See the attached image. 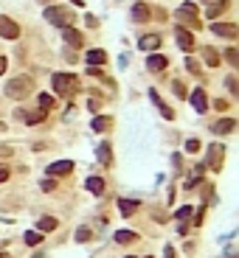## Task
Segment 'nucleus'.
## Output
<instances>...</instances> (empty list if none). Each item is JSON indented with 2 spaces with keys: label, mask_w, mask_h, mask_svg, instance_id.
<instances>
[{
  "label": "nucleus",
  "mask_w": 239,
  "mask_h": 258,
  "mask_svg": "<svg viewBox=\"0 0 239 258\" xmlns=\"http://www.w3.org/2000/svg\"><path fill=\"white\" fill-rule=\"evenodd\" d=\"M45 20H48V23H54V26L68 28L70 23H73V11L62 9V6H51V9H45Z\"/></svg>",
  "instance_id": "3"
},
{
  "label": "nucleus",
  "mask_w": 239,
  "mask_h": 258,
  "mask_svg": "<svg viewBox=\"0 0 239 258\" xmlns=\"http://www.w3.org/2000/svg\"><path fill=\"white\" fill-rule=\"evenodd\" d=\"M57 219H54V216H43V219H40V222H37V230H54V227H57Z\"/></svg>",
  "instance_id": "22"
},
{
  "label": "nucleus",
  "mask_w": 239,
  "mask_h": 258,
  "mask_svg": "<svg viewBox=\"0 0 239 258\" xmlns=\"http://www.w3.org/2000/svg\"><path fill=\"white\" fill-rule=\"evenodd\" d=\"M99 160H102L104 166L110 163V146H107V143H102V146H99Z\"/></svg>",
  "instance_id": "26"
},
{
  "label": "nucleus",
  "mask_w": 239,
  "mask_h": 258,
  "mask_svg": "<svg viewBox=\"0 0 239 258\" xmlns=\"http://www.w3.org/2000/svg\"><path fill=\"white\" fill-rule=\"evenodd\" d=\"M225 53H228V62L237 68V65H239V51H234V48H231V51H225Z\"/></svg>",
  "instance_id": "30"
},
{
  "label": "nucleus",
  "mask_w": 239,
  "mask_h": 258,
  "mask_svg": "<svg viewBox=\"0 0 239 258\" xmlns=\"http://www.w3.org/2000/svg\"><path fill=\"white\" fill-rule=\"evenodd\" d=\"M188 101H191V107H194L197 112H205V110H208V101H205V93H203V90H194V93L188 95Z\"/></svg>",
  "instance_id": "13"
},
{
  "label": "nucleus",
  "mask_w": 239,
  "mask_h": 258,
  "mask_svg": "<svg viewBox=\"0 0 239 258\" xmlns=\"http://www.w3.org/2000/svg\"><path fill=\"white\" fill-rule=\"evenodd\" d=\"M54 90L60 95H73L79 90V79L73 73H57L54 76Z\"/></svg>",
  "instance_id": "2"
},
{
  "label": "nucleus",
  "mask_w": 239,
  "mask_h": 258,
  "mask_svg": "<svg viewBox=\"0 0 239 258\" xmlns=\"http://www.w3.org/2000/svg\"><path fill=\"white\" fill-rule=\"evenodd\" d=\"M6 65H9V62H6V59H3V56H0V76L6 73Z\"/></svg>",
  "instance_id": "37"
},
{
  "label": "nucleus",
  "mask_w": 239,
  "mask_h": 258,
  "mask_svg": "<svg viewBox=\"0 0 239 258\" xmlns=\"http://www.w3.org/2000/svg\"><path fill=\"white\" fill-rule=\"evenodd\" d=\"M175 93H178V95H180V98H183V95H186V87L180 85V82H175Z\"/></svg>",
  "instance_id": "33"
},
{
  "label": "nucleus",
  "mask_w": 239,
  "mask_h": 258,
  "mask_svg": "<svg viewBox=\"0 0 239 258\" xmlns=\"http://www.w3.org/2000/svg\"><path fill=\"white\" fill-rule=\"evenodd\" d=\"M197 149H200V140H197V138H191V140H186V152H188V155H194Z\"/></svg>",
  "instance_id": "29"
},
{
  "label": "nucleus",
  "mask_w": 239,
  "mask_h": 258,
  "mask_svg": "<svg viewBox=\"0 0 239 258\" xmlns=\"http://www.w3.org/2000/svg\"><path fill=\"white\" fill-rule=\"evenodd\" d=\"M203 56H205V65H208V68H217V65H220V53L214 51V48H203Z\"/></svg>",
  "instance_id": "21"
},
{
  "label": "nucleus",
  "mask_w": 239,
  "mask_h": 258,
  "mask_svg": "<svg viewBox=\"0 0 239 258\" xmlns=\"http://www.w3.org/2000/svg\"><path fill=\"white\" fill-rule=\"evenodd\" d=\"M76 239L79 241H87V239H90V230H87V227H79V230H76Z\"/></svg>",
  "instance_id": "31"
},
{
  "label": "nucleus",
  "mask_w": 239,
  "mask_h": 258,
  "mask_svg": "<svg viewBox=\"0 0 239 258\" xmlns=\"http://www.w3.org/2000/svg\"><path fill=\"white\" fill-rule=\"evenodd\" d=\"M149 14H152V11H149L146 3H135V6H132V20H135V23H146Z\"/></svg>",
  "instance_id": "15"
},
{
  "label": "nucleus",
  "mask_w": 239,
  "mask_h": 258,
  "mask_svg": "<svg viewBox=\"0 0 239 258\" xmlns=\"http://www.w3.org/2000/svg\"><path fill=\"white\" fill-rule=\"evenodd\" d=\"M138 236L132 230H119L116 233V241H119V244H129V241H135Z\"/></svg>",
  "instance_id": "23"
},
{
  "label": "nucleus",
  "mask_w": 239,
  "mask_h": 258,
  "mask_svg": "<svg viewBox=\"0 0 239 258\" xmlns=\"http://www.w3.org/2000/svg\"><path fill=\"white\" fill-rule=\"evenodd\" d=\"M178 45L183 48V51H194V34H191L188 28H183V26L178 28Z\"/></svg>",
  "instance_id": "10"
},
{
  "label": "nucleus",
  "mask_w": 239,
  "mask_h": 258,
  "mask_svg": "<svg viewBox=\"0 0 239 258\" xmlns=\"http://www.w3.org/2000/svg\"><path fill=\"white\" fill-rule=\"evenodd\" d=\"M211 31H214L217 37H225V40H234V37L239 34V28L234 26V23H214Z\"/></svg>",
  "instance_id": "8"
},
{
  "label": "nucleus",
  "mask_w": 239,
  "mask_h": 258,
  "mask_svg": "<svg viewBox=\"0 0 239 258\" xmlns=\"http://www.w3.org/2000/svg\"><path fill=\"white\" fill-rule=\"evenodd\" d=\"M178 20H183V23H186L188 28H200V20H197V6L194 3H183V6H180L178 9Z\"/></svg>",
  "instance_id": "4"
},
{
  "label": "nucleus",
  "mask_w": 239,
  "mask_h": 258,
  "mask_svg": "<svg viewBox=\"0 0 239 258\" xmlns=\"http://www.w3.org/2000/svg\"><path fill=\"white\" fill-rule=\"evenodd\" d=\"M85 59H87V65H93L96 68V65H104V62H107V53H104L102 48H93V51H87Z\"/></svg>",
  "instance_id": "16"
},
{
  "label": "nucleus",
  "mask_w": 239,
  "mask_h": 258,
  "mask_svg": "<svg viewBox=\"0 0 239 258\" xmlns=\"http://www.w3.org/2000/svg\"><path fill=\"white\" fill-rule=\"evenodd\" d=\"M9 180V169H6V166H0V182H6Z\"/></svg>",
  "instance_id": "34"
},
{
  "label": "nucleus",
  "mask_w": 239,
  "mask_h": 258,
  "mask_svg": "<svg viewBox=\"0 0 239 258\" xmlns=\"http://www.w3.org/2000/svg\"><path fill=\"white\" fill-rule=\"evenodd\" d=\"M70 172H73V163H70V160H57V163L48 166V174H51V177H65V174H70Z\"/></svg>",
  "instance_id": "9"
},
{
  "label": "nucleus",
  "mask_w": 239,
  "mask_h": 258,
  "mask_svg": "<svg viewBox=\"0 0 239 258\" xmlns=\"http://www.w3.org/2000/svg\"><path fill=\"white\" fill-rule=\"evenodd\" d=\"M127 258H132V256H127Z\"/></svg>",
  "instance_id": "38"
},
{
  "label": "nucleus",
  "mask_w": 239,
  "mask_h": 258,
  "mask_svg": "<svg viewBox=\"0 0 239 258\" xmlns=\"http://www.w3.org/2000/svg\"><path fill=\"white\" fill-rule=\"evenodd\" d=\"M186 68L191 70V73H200V65H197V62L191 59V56H188V59H186Z\"/></svg>",
  "instance_id": "32"
},
{
  "label": "nucleus",
  "mask_w": 239,
  "mask_h": 258,
  "mask_svg": "<svg viewBox=\"0 0 239 258\" xmlns=\"http://www.w3.org/2000/svg\"><path fill=\"white\" fill-rule=\"evenodd\" d=\"M51 107H54V98H51L48 93H43V95H40V110H43V112H48Z\"/></svg>",
  "instance_id": "25"
},
{
  "label": "nucleus",
  "mask_w": 239,
  "mask_h": 258,
  "mask_svg": "<svg viewBox=\"0 0 239 258\" xmlns=\"http://www.w3.org/2000/svg\"><path fill=\"white\" fill-rule=\"evenodd\" d=\"M141 51H155V48H158V45H161V37L158 34H146V37H141Z\"/></svg>",
  "instance_id": "17"
},
{
  "label": "nucleus",
  "mask_w": 239,
  "mask_h": 258,
  "mask_svg": "<svg viewBox=\"0 0 239 258\" xmlns=\"http://www.w3.org/2000/svg\"><path fill=\"white\" fill-rule=\"evenodd\" d=\"M228 87H231V93H239V87H237V79H234V76L228 79Z\"/></svg>",
  "instance_id": "35"
},
{
  "label": "nucleus",
  "mask_w": 239,
  "mask_h": 258,
  "mask_svg": "<svg viewBox=\"0 0 239 258\" xmlns=\"http://www.w3.org/2000/svg\"><path fill=\"white\" fill-rule=\"evenodd\" d=\"M149 98H152V104H155V107H158V110H161V115H163V118H175V112H172V107H166V104H163V98H161V95H158V90H149Z\"/></svg>",
  "instance_id": "11"
},
{
  "label": "nucleus",
  "mask_w": 239,
  "mask_h": 258,
  "mask_svg": "<svg viewBox=\"0 0 239 258\" xmlns=\"http://www.w3.org/2000/svg\"><path fill=\"white\" fill-rule=\"evenodd\" d=\"M211 129H214V135H228V132L237 129V121H234V118H222V121H217Z\"/></svg>",
  "instance_id": "12"
},
{
  "label": "nucleus",
  "mask_w": 239,
  "mask_h": 258,
  "mask_svg": "<svg viewBox=\"0 0 239 258\" xmlns=\"http://www.w3.org/2000/svg\"><path fill=\"white\" fill-rule=\"evenodd\" d=\"M225 9H228V0H220V3H214L211 9H205V14H208L211 20H217V17L222 14V11H225Z\"/></svg>",
  "instance_id": "20"
},
{
  "label": "nucleus",
  "mask_w": 239,
  "mask_h": 258,
  "mask_svg": "<svg viewBox=\"0 0 239 258\" xmlns=\"http://www.w3.org/2000/svg\"><path fill=\"white\" fill-rule=\"evenodd\" d=\"M31 90H34V82H31V76H14L9 85H6V93H9L11 98H26Z\"/></svg>",
  "instance_id": "1"
},
{
  "label": "nucleus",
  "mask_w": 239,
  "mask_h": 258,
  "mask_svg": "<svg viewBox=\"0 0 239 258\" xmlns=\"http://www.w3.org/2000/svg\"><path fill=\"white\" fill-rule=\"evenodd\" d=\"M222 155H225V149L220 146V143H214L211 149H208V169H214V172H220V166H222Z\"/></svg>",
  "instance_id": "7"
},
{
  "label": "nucleus",
  "mask_w": 239,
  "mask_h": 258,
  "mask_svg": "<svg viewBox=\"0 0 239 258\" xmlns=\"http://www.w3.org/2000/svg\"><path fill=\"white\" fill-rule=\"evenodd\" d=\"M166 65H169V59H166V56H161V53H152V56L146 59V68L155 70V73H161V70L166 68Z\"/></svg>",
  "instance_id": "14"
},
{
  "label": "nucleus",
  "mask_w": 239,
  "mask_h": 258,
  "mask_svg": "<svg viewBox=\"0 0 239 258\" xmlns=\"http://www.w3.org/2000/svg\"><path fill=\"white\" fill-rule=\"evenodd\" d=\"M40 241H43V233H40V230L26 233V244H28V247H34V244H40Z\"/></svg>",
  "instance_id": "24"
},
{
  "label": "nucleus",
  "mask_w": 239,
  "mask_h": 258,
  "mask_svg": "<svg viewBox=\"0 0 239 258\" xmlns=\"http://www.w3.org/2000/svg\"><path fill=\"white\" fill-rule=\"evenodd\" d=\"M0 37H6V40H17L20 37V26L14 20L9 17H0Z\"/></svg>",
  "instance_id": "5"
},
{
  "label": "nucleus",
  "mask_w": 239,
  "mask_h": 258,
  "mask_svg": "<svg viewBox=\"0 0 239 258\" xmlns=\"http://www.w3.org/2000/svg\"><path fill=\"white\" fill-rule=\"evenodd\" d=\"M62 37H65V43H68L70 48H82V45H85V37H82V31H76L73 26L62 28Z\"/></svg>",
  "instance_id": "6"
},
{
  "label": "nucleus",
  "mask_w": 239,
  "mask_h": 258,
  "mask_svg": "<svg viewBox=\"0 0 239 258\" xmlns=\"http://www.w3.org/2000/svg\"><path fill=\"white\" fill-rule=\"evenodd\" d=\"M107 127H110V118H96L93 121V129H96V132H104Z\"/></svg>",
  "instance_id": "27"
},
{
  "label": "nucleus",
  "mask_w": 239,
  "mask_h": 258,
  "mask_svg": "<svg viewBox=\"0 0 239 258\" xmlns=\"http://www.w3.org/2000/svg\"><path fill=\"white\" fill-rule=\"evenodd\" d=\"M191 211H194V208H191V205H186V208H180V211H178V214H175V216H178L180 222H186L188 216H191Z\"/></svg>",
  "instance_id": "28"
},
{
  "label": "nucleus",
  "mask_w": 239,
  "mask_h": 258,
  "mask_svg": "<svg viewBox=\"0 0 239 258\" xmlns=\"http://www.w3.org/2000/svg\"><path fill=\"white\" fill-rule=\"evenodd\" d=\"M54 188H57V185H54V180H45L43 182V191H54Z\"/></svg>",
  "instance_id": "36"
},
{
  "label": "nucleus",
  "mask_w": 239,
  "mask_h": 258,
  "mask_svg": "<svg viewBox=\"0 0 239 258\" xmlns=\"http://www.w3.org/2000/svg\"><path fill=\"white\" fill-rule=\"evenodd\" d=\"M119 211L124 216H132L138 211V202H135V199H119Z\"/></svg>",
  "instance_id": "18"
},
{
  "label": "nucleus",
  "mask_w": 239,
  "mask_h": 258,
  "mask_svg": "<svg viewBox=\"0 0 239 258\" xmlns=\"http://www.w3.org/2000/svg\"><path fill=\"white\" fill-rule=\"evenodd\" d=\"M85 188L90 191V194H104V180L102 177H90V180L85 182Z\"/></svg>",
  "instance_id": "19"
}]
</instances>
